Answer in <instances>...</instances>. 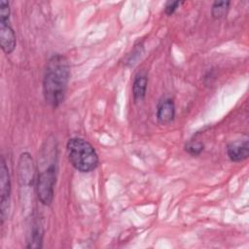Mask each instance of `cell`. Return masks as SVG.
<instances>
[{
    "mask_svg": "<svg viewBox=\"0 0 249 249\" xmlns=\"http://www.w3.org/2000/svg\"><path fill=\"white\" fill-rule=\"evenodd\" d=\"M70 76V66L62 54L53 55L47 62L43 79V94L46 102L55 108L65 96Z\"/></svg>",
    "mask_w": 249,
    "mask_h": 249,
    "instance_id": "1",
    "label": "cell"
},
{
    "mask_svg": "<svg viewBox=\"0 0 249 249\" xmlns=\"http://www.w3.org/2000/svg\"><path fill=\"white\" fill-rule=\"evenodd\" d=\"M67 156L72 166L80 172L93 171L98 165V156L93 146L79 137L71 138L66 144Z\"/></svg>",
    "mask_w": 249,
    "mask_h": 249,
    "instance_id": "2",
    "label": "cell"
},
{
    "mask_svg": "<svg viewBox=\"0 0 249 249\" xmlns=\"http://www.w3.org/2000/svg\"><path fill=\"white\" fill-rule=\"evenodd\" d=\"M56 158L50 164L41 169L37 177L36 192L40 202L44 205H50L53 199V188L56 180Z\"/></svg>",
    "mask_w": 249,
    "mask_h": 249,
    "instance_id": "3",
    "label": "cell"
},
{
    "mask_svg": "<svg viewBox=\"0 0 249 249\" xmlns=\"http://www.w3.org/2000/svg\"><path fill=\"white\" fill-rule=\"evenodd\" d=\"M11 197V179L9 168L6 164L4 157L1 158L0 163V210L1 222L3 223L8 216V209L10 206Z\"/></svg>",
    "mask_w": 249,
    "mask_h": 249,
    "instance_id": "4",
    "label": "cell"
},
{
    "mask_svg": "<svg viewBox=\"0 0 249 249\" xmlns=\"http://www.w3.org/2000/svg\"><path fill=\"white\" fill-rule=\"evenodd\" d=\"M16 44V33L9 20H0V45L2 51L6 54H10L14 52Z\"/></svg>",
    "mask_w": 249,
    "mask_h": 249,
    "instance_id": "5",
    "label": "cell"
},
{
    "mask_svg": "<svg viewBox=\"0 0 249 249\" xmlns=\"http://www.w3.org/2000/svg\"><path fill=\"white\" fill-rule=\"evenodd\" d=\"M228 157L231 161L239 162L246 160L249 156V145L248 140L244 141H234L228 145L227 147Z\"/></svg>",
    "mask_w": 249,
    "mask_h": 249,
    "instance_id": "6",
    "label": "cell"
},
{
    "mask_svg": "<svg viewBox=\"0 0 249 249\" xmlns=\"http://www.w3.org/2000/svg\"><path fill=\"white\" fill-rule=\"evenodd\" d=\"M175 105L172 99L166 98L162 100L157 109V119L160 124H167L174 120Z\"/></svg>",
    "mask_w": 249,
    "mask_h": 249,
    "instance_id": "7",
    "label": "cell"
},
{
    "mask_svg": "<svg viewBox=\"0 0 249 249\" xmlns=\"http://www.w3.org/2000/svg\"><path fill=\"white\" fill-rule=\"evenodd\" d=\"M147 85H148V77L145 72H139L136 74L133 80L132 84V94H133V100L135 103L141 102L145 95L147 90Z\"/></svg>",
    "mask_w": 249,
    "mask_h": 249,
    "instance_id": "8",
    "label": "cell"
},
{
    "mask_svg": "<svg viewBox=\"0 0 249 249\" xmlns=\"http://www.w3.org/2000/svg\"><path fill=\"white\" fill-rule=\"evenodd\" d=\"M43 240V228L38 219H34L32 222V229L30 231V238L28 239V248H40L42 247Z\"/></svg>",
    "mask_w": 249,
    "mask_h": 249,
    "instance_id": "9",
    "label": "cell"
},
{
    "mask_svg": "<svg viewBox=\"0 0 249 249\" xmlns=\"http://www.w3.org/2000/svg\"><path fill=\"white\" fill-rule=\"evenodd\" d=\"M230 1H215L211 7V16L215 19H220L224 18L230 8Z\"/></svg>",
    "mask_w": 249,
    "mask_h": 249,
    "instance_id": "10",
    "label": "cell"
},
{
    "mask_svg": "<svg viewBox=\"0 0 249 249\" xmlns=\"http://www.w3.org/2000/svg\"><path fill=\"white\" fill-rule=\"evenodd\" d=\"M185 150L192 156H197L202 152L203 144L199 141H190L186 145Z\"/></svg>",
    "mask_w": 249,
    "mask_h": 249,
    "instance_id": "11",
    "label": "cell"
},
{
    "mask_svg": "<svg viewBox=\"0 0 249 249\" xmlns=\"http://www.w3.org/2000/svg\"><path fill=\"white\" fill-rule=\"evenodd\" d=\"M10 4L8 1H0V20H9L10 18Z\"/></svg>",
    "mask_w": 249,
    "mask_h": 249,
    "instance_id": "12",
    "label": "cell"
},
{
    "mask_svg": "<svg viewBox=\"0 0 249 249\" xmlns=\"http://www.w3.org/2000/svg\"><path fill=\"white\" fill-rule=\"evenodd\" d=\"M180 4H181L180 1H169V2H167L165 7H164V13L167 16H171L177 10V8L180 6Z\"/></svg>",
    "mask_w": 249,
    "mask_h": 249,
    "instance_id": "13",
    "label": "cell"
}]
</instances>
